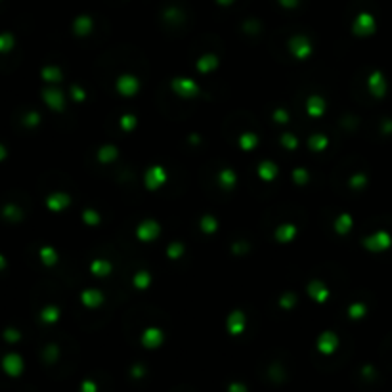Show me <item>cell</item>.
Listing matches in <instances>:
<instances>
[{"label": "cell", "mask_w": 392, "mask_h": 392, "mask_svg": "<svg viewBox=\"0 0 392 392\" xmlns=\"http://www.w3.org/2000/svg\"><path fill=\"white\" fill-rule=\"evenodd\" d=\"M84 392H94V385H88V383H86V385H84Z\"/></svg>", "instance_id": "1"}, {"label": "cell", "mask_w": 392, "mask_h": 392, "mask_svg": "<svg viewBox=\"0 0 392 392\" xmlns=\"http://www.w3.org/2000/svg\"><path fill=\"white\" fill-rule=\"evenodd\" d=\"M233 392H245V391H241V389H233Z\"/></svg>", "instance_id": "2"}]
</instances>
